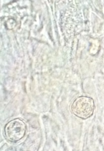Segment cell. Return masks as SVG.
<instances>
[{
    "label": "cell",
    "instance_id": "1",
    "mask_svg": "<svg viewBox=\"0 0 104 151\" xmlns=\"http://www.w3.org/2000/svg\"><path fill=\"white\" fill-rule=\"evenodd\" d=\"M25 130V124L18 119L9 122L6 125L5 131L6 136L8 140L15 142L24 137Z\"/></svg>",
    "mask_w": 104,
    "mask_h": 151
},
{
    "label": "cell",
    "instance_id": "2",
    "mask_svg": "<svg viewBox=\"0 0 104 151\" xmlns=\"http://www.w3.org/2000/svg\"><path fill=\"white\" fill-rule=\"evenodd\" d=\"M94 103L92 99L86 97L78 99L72 106L74 114L83 118H87L93 113Z\"/></svg>",
    "mask_w": 104,
    "mask_h": 151
}]
</instances>
